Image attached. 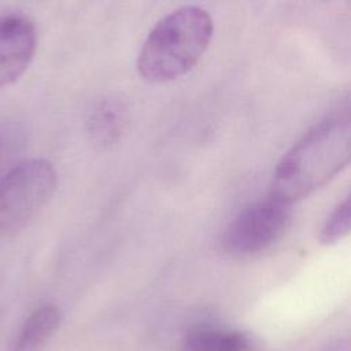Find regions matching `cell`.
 Here are the masks:
<instances>
[{
	"label": "cell",
	"instance_id": "5b68a950",
	"mask_svg": "<svg viewBox=\"0 0 351 351\" xmlns=\"http://www.w3.org/2000/svg\"><path fill=\"white\" fill-rule=\"evenodd\" d=\"M36 48L37 29L29 16L19 12L0 16V89L26 71Z\"/></svg>",
	"mask_w": 351,
	"mask_h": 351
},
{
	"label": "cell",
	"instance_id": "3957f363",
	"mask_svg": "<svg viewBox=\"0 0 351 351\" xmlns=\"http://www.w3.org/2000/svg\"><path fill=\"white\" fill-rule=\"evenodd\" d=\"M56 185V170L47 159H27L12 167L0 180V237L23 230L48 204Z\"/></svg>",
	"mask_w": 351,
	"mask_h": 351
},
{
	"label": "cell",
	"instance_id": "6da1fadb",
	"mask_svg": "<svg viewBox=\"0 0 351 351\" xmlns=\"http://www.w3.org/2000/svg\"><path fill=\"white\" fill-rule=\"evenodd\" d=\"M351 155L348 111L328 117L308 130L278 162L270 196L291 206L329 182Z\"/></svg>",
	"mask_w": 351,
	"mask_h": 351
},
{
	"label": "cell",
	"instance_id": "8992f818",
	"mask_svg": "<svg viewBox=\"0 0 351 351\" xmlns=\"http://www.w3.org/2000/svg\"><path fill=\"white\" fill-rule=\"evenodd\" d=\"M60 319L58 306H40L25 319L8 351H41L58 330Z\"/></svg>",
	"mask_w": 351,
	"mask_h": 351
},
{
	"label": "cell",
	"instance_id": "52a82bcc",
	"mask_svg": "<svg viewBox=\"0 0 351 351\" xmlns=\"http://www.w3.org/2000/svg\"><path fill=\"white\" fill-rule=\"evenodd\" d=\"M184 351H261V346L239 330L199 328L185 337Z\"/></svg>",
	"mask_w": 351,
	"mask_h": 351
},
{
	"label": "cell",
	"instance_id": "7a4b0ae2",
	"mask_svg": "<svg viewBox=\"0 0 351 351\" xmlns=\"http://www.w3.org/2000/svg\"><path fill=\"white\" fill-rule=\"evenodd\" d=\"M214 34L211 15L199 5H184L165 15L151 29L137 56L145 81H173L195 67Z\"/></svg>",
	"mask_w": 351,
	"mask_h": 351
},
{
	"label": "cell",
	"instance_id": "30bf717a",
	"mask_svg": "<svg viewBox=\"0 0 351 351\" xmlns=\"http://www.w3.org/2000/svg\"><path fill=\"white\" fill-rule=\"evenodd\" d=\"M0 147H1V141H0Z\"/></svg>",
	"mask_w": 351,
	"mask_h": 351
},
{
	"label": "cell",
	"instance_id": "9c48e42d",
	"mask_svg": "<svg viewBox=\"0 0 351 351\" xmlns=\"http://www.w3.org/2000/svg\"><path fill=\"white\" fill-rule=\"evenodd\" d=\"M321 351H350V343L346 339H340V340L332 341L330 344H328Z\"/></svg>",
	"mask_w": 351,
	"mask_h": 351
},
{
	"label": "cell",
	"instance_id": "277c9868",
	"mask_svg": "<svg viewBox=\"0 0 351 351\" xmlns=\"http://www.w3.org/2000/svg\"><path fill=\"white\" fill-rule=\"evenodd\" d=\"M291 206L270 195L241 210L228 225L222 247L232 256H250L269 248L287 230Z\"/></svg>",
	"mask_w": 351,
	"mask_h": 351
},
{
	"label": "cell",
	"instance_id": "ba28073f",
	"mask_svg": "<svg viewBox=\"0 0 351 351\" xmlns=\"http://www.w3.org/2000/svg\"><path fill=\"white\" fill-rule=\"evenodd\" d=\"M350 232V199L346 197L328 217L321 232L319 243L329 245L335 244L347 236Z\"/></svg>",
	"mask_w": 351,
	"mask_h": 351
}]
</instances>
